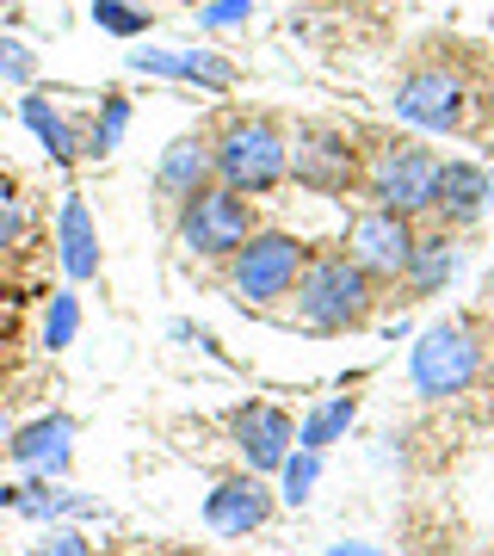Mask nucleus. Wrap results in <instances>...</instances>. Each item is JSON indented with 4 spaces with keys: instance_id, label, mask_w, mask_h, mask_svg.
<instances>
[{
    "instance_id": "1",
    "label": "nucleus",
    "mask_w": 494,
    "mask_h": 556,
    "mask_svg": "<svg viewBox=\"0 0 494 556\" xmlns=\"http://www.w3.org/2000/svg\"><path fill=\"white\" fill-rule=\"evenodd\" d=\"M377 285L346 248H316L296 273V321L316 328V334H358L377 316Z\"/></svg>"
},
{
    "instance_id": "16",
    "label": "nucleus",
    "mask_w": 494,
    "mask_h": 556,
    "mask_svg": "<svg viewBox=\"0 0 494 556\" xmlns=\"http://www.w3.org/2000/svg\"><path fill=\"white\" fill-rule=\"evenodd\" d=\"M56 254H62V273L75 278H93L99 273V229H93V211L80 192L62 199V217H56Z\"/></svg>"
},
{
    "instance_id": "2",
    "label": "nucleus",
    "mask_w": 494,
    "mask_h": 556,
    "mask_svg": "<svg viewBox=\"0 0 494 556\" xmlns=\"http://www.w3.org/2000/svg\"><path fill=\"white\" fill-rule=\"evenodd\" d=\"M211 161H217L223 186L259 199V192H273V186L291 179V130L273 112H229L211 130Z\"/></svg>"
},
{
    "instance_id": "6",
    "label": "nucleus",
    "mask_w": 494,
    "mask_h": 556,
    "mask_svg": "<svg viewBox=\"0 0 494 556\" xmlns=\"http://www.w3.org/2000/svg\"><path fill=\"white\" fill-rule=\"evenodd\" d=\"M408 378H415L420 402L464 396V390L482 378V334H476L470 321H457V316L433 321V328L415 340V353H408Z\"/></svg>"
},
{
    "instance_id": "14",
    "label": "nucleus",
    "mask_w": 494,
    "mask_h": 556,
    "mask_svg": "<svg viewBox=\"0 0 494 556\" xmlns=\"http://www.w3.org/2000/svg\"><path fill=\"white\" fill-rule=\"evenodd\" d=\"M217 179V161H211V130H186V137H174L167 149H161L155 161V192L167 211H179V204L192 199L198 186H211Z\"/></svg>"
},
{
    "instance_id": "10",
    "label": "nucleus",
    "mask_w": 494,
    "mask_h": 556,
    "mask_svg": "<svg viewBox=\"0 0 494 556\" xmlns=\"http://www.w3.org/2000/svg\"><path fill=\"white\" fill-rule=\"evenodd\" d=\"M229 433H236L241 464H248L254 477H273V470H284V457H291V445H296V420H291V408H278V402H241L236 420H229Z\"/></svg>"
},
{
    "instance_id": "28",
    "label": "nucleus",
    "mask_w": 494,
    "mask_h": 556,
    "mask_svg": "<svg viewBox=\"0 0 494 556\" xmlns=\"http://www.w3.org/2000/svg\"><path fill=\"white\" fill-rule=\"evenodd\" d=\"M254 0H223V7H204V25H236Z\"/></svg>"
},
{
    "instance_id": "18",
    "label": "nucleus",
    "mask_w": 494,
    "mask_h": 556,
    "mask_svg": "<svg viewBox=\"0 0 494 556\" xmlns=\"http://www.w3.org/2000/svg\"><path fill=\"white\" fill-rule=\"evenodd\" d=\"M457 273V241L452 229H439V236H420L415 241V260H408V273H402V291L408 298H439Z\"/></svg>"
},
{
    "instance_id": "20",
    "label": "nucleus",
    "mask_w": 494,
    "mask_h": 556,
    "mask_svg": "<svg viewBox=\"0 0 494 556\" xmlns=\"http://www.w3.org/2000/svg\"><path fill=\"white\" fill-rule=\"evenodd\" d=\"M124 130H130V100H124V93H105V100H99V118L80 130V155H87V161L118 155Z\"/></svg>"
},
{
    "instance_id": "11",
    "label": "nucleus",
    "mask_w": 494,
    "mask_h": 556,
    "mask_svg": "<svg viewBox=\"0 0 494 556\" xmlns=\"http://www.w3.org/2000/svg\"><path fill=\"white\" fill-rule=\"evenodd\" d=\"M75 415H38L25 420V427H13V439H7V457L20 464V470H31V477H68V464H75Z\"/></svg>"
},
{
    "instance_id": "30",
    "label": "nucleus",
    "mask_w": 494,
    "mask_h": 556,
    "mask_svg": "<svg viewBox=\"0 0 494 556\" xmlns=\"http://www.w3.org/2000/svg\"><path fill=\"white\" fill-rule=\"evenodd\" d=\"M7 439H13V420H7V402H0V457H7Z\"/></svg>"
},
{
    "instance_id": "9",
    "label": "nucleus",
    "mask_w": 494,
    "mask_h": 556,
    "mask_svg": "<svg viewBox=\"0 0 494 556\" xmlns=\"http://www.w3.org/2000/svg\"><path fill=\"white\" fill-rule=\"evenodd\" d=\"M415 241H420V229H415V217H395V211H358L353 217V229H346V254L365 266V273L377 278V285H402V273H408V260H415Z\"/></svg>"
},
{
    "instance_id": "24",
    "label": "nucleus",
    "mask_w": 494,
    "mask_h": 556,
    "mask_svg": "<svg viewBox=\"0 0 494 556\" xmlns=\"http://www.w3.org/2000/svg\"><path fill=\"white\" fill-rule=\"evenodd\" d=\"M316 470H321V452H303V445H296V457H284V470H278V477H284V501H291V507H303V501H309Z\"/></svg>"
},
{
    "instance_id": "12",
    "label": "nucleus",
    "mask_w": 494,
    "mask_h": 556,
    "mask_svg": "<svg viewBox=\"0 0 494 556\" xmlns=\"http://www.w3.org/2000/svg\"><path fill=\"white\" fill-rule=\"evenodd\" d=\"M273 489L254 477V470H241V477H223L211 495H204V526L217 538H248L259 532L266 519H273Z\"/></svg>"
},
{
    "instance_id": "31",
    "label": "nucleus",
    "mask_w": 494,
    "mask_h": 556,
    "mask_svg": "<svg viewBox=\"0 0 494 556\" xmlns=\"http://www.w3.org/2000/svg\"><path fill=\"white\" fill-rule=\"evenodd\" d=\"M137 556H192V551H137Z\"/></svg>"
},
{
    "instance_id": "13",
    "label": "nucleus",
    "mask_w": 494,
    "mask_h": 556,
    "mask_svg": "<svg viewBox=\"0 0 494 556\" xmlns=\"http://www.w3.org/2000/svg\"><path fill=\"white\" fill-rule=\"evenodd\" d=\"M489 199H494L489 167H476V161H439V186H433V211L427 217H439V229H470V223H482Z\"/></svg>"
},
{
    "instance_id": "17",
    "label": "nucleus",
    "mask_w": 494,
    "mask_h": 556,
    "mask_svg": "<svg viewBox=\"0 0 494 556\" xmlns=\"http://www.w3.org/2000/svg\"><path fill=\"white\" fill-rule=\"evenodd\" d=\"M20 118H25V130L50 149V161H56V167H75V161H80V124L68 118L62 105H50V93H25Z\"/></svg>"
},
{
    "instance_id": "8",
    "label": "nucleus",
    "mask_w": 494,
    "mask_h": 556,
    "mask_svg": "<svg viewBox=\"0 0 494 556\" xmlns=\"http://www.w3.org/2000/svg\"><path fill=\"white\" fill-rule=\"evenodd\" d=\"M303 260H309V248L296 236H284V229H254V236L229 254V291H236V303H248V309H273L278 298L296 291Z\"/></svg>"
},
{
    "instance_id": "4",
    "label": "nucleus",
    "mask_w": 494,
    "mask_h": 556,
    "mask_svg": "<svg viewBox=\"0 0 494 556\" xmlns=\"http://www.w3.org/2000/svg\"><path fill=\"white\" fill-rule=\"evenodd\" d=\"M254 229H259L254 199L236 192V186H223V179L198 186L192 199L174 211V236H179V248H186L192 260H229Z\"/></svg>"
},
{
    "instance_id": "7",
    "label": "nucleus",
    "mask_w": 494,
    "mask_h": 556,
    "mask_svg": "<svg viewBox=\"0 0 494 556\" xmlns=\"http://www.w3.org/2000/svg\"><path fill=\"white\" fill-rule=\"evenodd\" d=\"M291 179L316 199H346L358 192L365 179V149L346 124H321V118H303L291 130Z\"/></svg>"
},
{
    "instance_id": "26",
    "label": "nucleus",
    "mask_w": 494,
    "mask_h": 556,
    "mask_svg": "<svg viewBox=\"0 0 494 556\" xmlns=\"http://www.w3.org/2000/svg\"><path fill=\"white\" fill-rule=\"evenodd\" d=\"M20 236H25V204H20V192H13V179H0V254Z\"/></svg>"
},
{
    "instance_id": "22",
    "label": "nucleus",
    "mask_w": 494,
    "mask_h": 556,
    "mask_svg": "<svg viewBox=\"0 0 494 556\" xmlns=\"http://www.w3.org/2000/svg\"><path fill=\"white\" fill-rule=\"evenodd\" d=\"M75 334H80V298L75 291H56L50 298V316H43V346L62 353V346H75Z\"/></svg>"
},
{
    "instance_id": "23",
    "label": "nucleus",
    "mask_w": 494,
    "mask_h": 556,
    "mask_svg": "<svg viewBox=\"0 0 494 556\" xmlns=\"http://www.w3.org/2000/svg\"><path fill=\"white\" fill-rule=\"evenodd\" d=\"M93 25L112 31V38H142L149 31V7H130V0H93Z\"/></svg>"
},
{
    "instance_id": "32",
    "label": "nucleus",
    "mask_w": 494,
    "mask_h": 556,
    "mask_svg": "<svg viewBox=\"0 0 494 556\" xmlns=\"http://www.w3.org/2000/svg\"><path fill=\"white\" fill-rule=\"evenodd\" d=\"M0 7H31V0H0Z\"/></svg>"
},
{
    "instance_id": "5",
    "label": "nucleus",
    "mask_w": 494,
    "mask_h": 556,
    "mask_svg": "<svg viewBox=\"0 0 494 556\" xmlns=\"http://www.w3.org/2000/svg\"><path fill=\"white\" fill-rule=\"evenodd\" d=\"M395 118H408L415 130H439V137H452L470 124V80L457 68L452 56H415L395 80Z\"/></svg>"
},
{
    "instance_id": "15",
    "label": "nucleus",
    "mask_w": 494,
    "mask_h": 556,
    "mask_svg": "<svg viewBox=\"0 0 494 556\" xmlns=\"http://www.w3.org/2000/svg\"><path fill=\"white\" fill-rule=\"evenodd\" d=\"M130 68L137 75H161V80H192L204 93H229L236 87V62L217 56V50H130Z\"/></svg>"
},
{
    "instance_id": "19",
    "label": "nucleus",
    "mask_w": 494,
    "mask_h": 556,
    "mask_svg": "<svg viewBox=\"0 0 494 556\" xmlns=\"http://www.w3.org/2000/svg\"><path fill=\"white\" fill-rule=\"evenodd\" d=\"M0 501L13 507V514H31V519H56V514H99L93 501L68 495V489H56V482H20V489H0Z\"/></svg>"
},
{
    "instance_id": "3",
    "label": "nucleus",
    "mask_w": 494,
    "mask_h": 556,
    "mask_svg": "<svg viewBox=\"0 0 494 556\" xmlns=\"http://www.w3.org/2000/svg\"><path fill=\"white\" fill-rule=\"evenodd\" d=\"M433 186H439V149H427L420 137H371L365 149V179L358 192L377 204V211H395V217H427L433 211Z\"/></svg>"
},
{
    "instance_id": "21",
    "label": "nucleus",
    "mask_w": 494,
    "mask_h": 556,
    "mask_svg": "<svg viewBox=\"0 0 494 556\" xmlns=\"http://www.w3.org/2000/svg\"><path fill=\"white\" fill-rule=\"evenodd\" d=\"M353 420H358V396H328L316 415L296 427V445H303V452H328V445H334Z\"/></svg>"
},
{
    "instance_id": "25",
    "label": "nucleus",
    "mask_w": 494,
    "mask_h": 556,
    "mask_svg": "<svg viewBox=\"0 0 494 556\" xmlns=\"http://www.w3.org/2000/svg\"><path fill=\"white\" fill-rule=\"evenodd\" d=\"M0 80H7V87H31V80H38V50H25V43L7 38V31H0Z\"/></svg>"
},
{
    "instance_id": "29",
    "label": "nucleus",
    "mask_w": 494,
    "mask_h": 556,
    "mask_svg": "<svg viewBox=\"0 0 494 556\" xmlns=\"http://www.w3.org/2000/svg\"><path fill=\"white\" fill-rule=\"evenodd\" d=\"M328 556H390L383 544H365V538H346V544H328Z\"/></svg>"
},
{
    "instance_id": "27",
    "label": "nucleus",
    "mask_w": 494,
    "mask_h": 556,
    "mask_svg": "<svg viewBox=\"0 0 494 556\" xmlns=\"http://www.w3.org/2000/svg\"><path fill=\"white\" fill-rule=\"evenodd\" d=\"M31 556H93V544H87L80 532H50Z\"/></svg>"
}]
</instances>
